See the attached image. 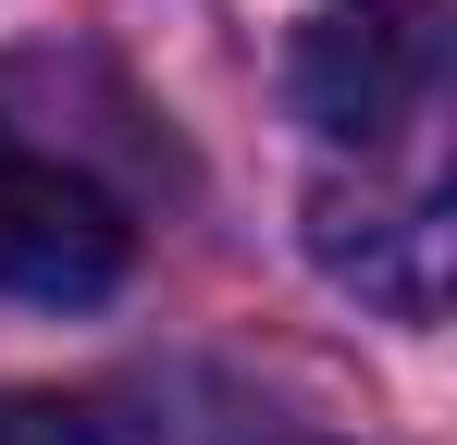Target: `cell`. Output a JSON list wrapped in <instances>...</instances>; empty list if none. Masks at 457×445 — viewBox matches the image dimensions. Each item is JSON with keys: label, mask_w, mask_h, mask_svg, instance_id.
<instances>
[{"label": "cell", "mask_w": 457, "mask_h": 445, "mask_svg": "<svg viewBox=\"0 0 457 445\" xmlns=\"http://www.w3.org/2000/svg\"><path fill=\"white\" fill-rule=\"evenodd\" d=\"M124 273H137V186L50 112H25V74H0V297L87 309Z\"/></svg>", "instance_id": "6da1fadb"}, {"label": "cell", "mask_w": 457, "mask_h": 445, "mask_svg": "<svg viewBox=\"0 0 457 445\" xmlns=\"http://www.w3.org/2000/svg\"><path fill=\"white\" fill-rule=\"evenodd\" d=\"M285 87H297V112L334 148H359V173L371 161L420 173L433 161V112H445V13L433 0H334V13L297 25Z\"/></svg>", "instance_id": "7a4b0ae2"}, {"label": "cell", "mask_w": 457, "mask_h": 445, "mask_svg": "<svg viewBox=\"0 0 457 445\" xmlns=\"http://www.w3.org/2000/svg\"><path fill=\"white\" fill-rule=\"evenodd\" d=\"M309 260L334 285H359L395 322H433L445 297V173H395V186H321L309 198Z\"/></svg>", "instance_id": "3957f363"}, {"label": "cell", "mask_w": 457, "mask_h": 445, "mask_svg": "<svg viewBox=\"0 0 457 445\" xmlns=\"http://www.w3.org/2000/svg\"><path fill=\"white\" fill-rule=\"evenodd\" d=\"M0 445H99V433H87L62 396H12V383H0Z\"/></svg>", "instance_id": "277c9868"}]
</instances>
